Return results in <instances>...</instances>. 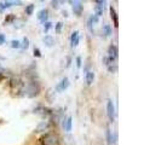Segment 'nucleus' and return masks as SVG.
Wrapping results in <instances>:
<instances>
[{"label": "nucleus", "mask_w": 161, "mask_h": 145, "mask_svg": "<svg viewBox=\"0 0 161 145\" xmlns=\"http://www.w3.org/2000/svg\"><path fill=\"white\" fill-rule=\"evenodd\" d=\"M12 47H20V42L17 41V40H13L12 41V45H11Z\"/></svg>", "instance_id": "nucleus-16"}, {"label": "nucleus", "mask_w": 161, "mask_h": 145, "mask_svg": "<svg viewBox=\"0 0 161 145\" xmlns=\"http://www.w3.org/2000/svg\"><path fill=\"white\" fill-rule=\"evenodd\" d=\"M68 86H69V80H68L67 78H64V79H63L58 85H57V87H56V88H57V91H59V92H61V91L65 89Z\"/></svg>", "instance_id": "nucleus-3"}, {"label": "nucleus", "mask_w": 161, "mask_h": 145, "mask_svg": "<svg viewBox=\"0 0 161 145\" xmlns=\"http://www.w3.org/2000/svg\"><path fill=\"white\" fill-rule=\"evenodd\" d=\"M61 29H62V23H57V26H56V31L59 33Z\"/></svg>", "instance_id": "nucleus-17"}, {"label": "nucleus", "mask_w": 161, "mask_h": 145, "mask_svg": "<svg viewBox=\"0 0 161 145\" xmlns=\"http://www.w3.org/2000/svg\"><path fill=\"white\" fill-rule=\"evenodd\" d=\"M103 30H104V33H105L107 36H109L110 33H112V31H110V26H108V24H105V26L103 27Z\"/></svg>", "instance_id": "nucleus-13"}, {"label": "nucleus", "mask_w": 161, "mask_h": 145, "mask_svg": "<svg viewBox=\"0 0 161 145\" xmlns=\"http://www.w3.org/2000/svg\"><path fill=\"white\" fill-rule=\"evenodd\" d=\"M108 53H109V58L112 61H115L118 58V47L115 45H112L108 50Z\"/></svg>", "instance_id": "nucleus-2"}, {"label": "nucleus", "mask_w": 161, "mask_h": 145, "mask_svg": "<svg viewBox=\"0 0 161 145\" xmlns=\"http://www.w3.org/2000/svg\"><path fill=\"white\" fill-rule=\"evenodd\" d=\"M79 44V33L74 31L71 35V46H76Z\"/></svg>", "instance_id": "nucleus-6"}, {"label": "nucleus", "mask_w": 161, "mask_h": 145, "mask_svg": "<svg viewBox=\"0 0 161 145\" xmlns=\"http://www.w3.org/2000/svg\"><path fill=\"white\" fill-rule=\"evenodd\" d=\"M33 10H34V5H28L26 7V13L27 15H32L33 13Z\"/></svg>", "instance_id": "nucleus-14"}, {"label": "nucleus", "mask_w": 161, "mask_h": 145, "mask_svg": "<svg viewBox=\"0 0 161 145\" xmlns=\"http://www.w3.org/2000/svg\"><path fill=\"white\" fill-rule=\"evenodd\" d=\"M110 15H112V18H113V20H114V26L115 27H118L119 24V22H118V16H116V12H115V10H114V7L112 6L110 7Z\"/></svg>", "instance_id": "nucleus-9"}, {"label": "nucleus", "mask_w": 161, "mask_h": 145, "mask_svg": "<svg viewBox=\"0 0 161 145\" xmlns=\"http://www.w3.org/2000/svg\"><path fill=\"white\" fill-rule=\"evenodd\" d=\"M45 24H46V27H45V31H47V30L51 28V23H48V22H47V23H45Z\"/></svg>", "instance_id": "nucleus-20"}, {"label": "nucleus", "mask_w": 161, "mask_h": 145, "mask_svg": "<svg viewBox=\"0 0 161 145\" xmlns=\"http://www.w3.org/2000/svg\"><path fill=\"white\" fill-rule=\"evenodd\" d=\"M34 54H35L37 57H40V51H39L38 48H34Z\"/></svg>", "instance_id": "nucleus-18"}, {"label": "nucleus", "mask_w": 161, "mask_h": 145, "mask_svg": "<svg viewBox=\"0 0 161 145\" xmlns=\"http://www.w3.org/2000/svg\"><path fill=\"white\" fill-rule=\"evenodd\" d=\"M23 42H24V44H23V47H24V48H28V46H29V41H28V39H27V38H24Z\"/></svg>", "instance_id": "nucleus-15"}, {"label": "nucleus", "mask_w": 161, "mask_h": 145, "mask_svg": "<svg viewBox=\"0 0 161 145\" xmlns=\"http://www.w3.org/2000/svg\"><path fill=\"white\" fill-rule=\"evenodd\" d=\"M44 42H45L47 46H52V44H53V39L51 38V36H46V38L44 39Z\"/></svg>", "instance_id": "nucleus-11"}, {"label": "nucleus", "mask_w": 161, "mask_h": 145, "mask_svg": "<svg viewBox=\"0 0 161 145\" xmlns=\"http://www.w3.org/2000/svg\"><path fill=\"white\" fill-rule=\"evenodd\" d=\"M52 6L53 7H57V0H52Z\"/></svg>", "instance_id": "nucleus-22"}, {"label": "nucleus", "mask_w": 161, "mask_h": 145, "mask_svg": "<svg viewBox=\"0 0 161 145\" xmlns=\"http://www.w3.org/2000/svg\"><path fill=\"white\" fill-rule=\"evenodd\" d=\"M107 140H108V144L112 145V131L108 128L107 129Z\"/></svg>", "instance_id": "nucleus-12"}, {"label": "nucleus", "mask_w": 161, "mask_h": 145, "mask_svg": "<svg viewBox=\"0 0 161 145\" xmlns=\"http://www.w3.org/2000/svg\"><path fill=\"white\" fill-rule=\"evenodd\" d=\"M4 39H5V38H4V35H3V34H0V44H3V42H4Z\"/></svg>", "instance_id": "nucleus-21"}, {"label": "nucleus", "mask_w": 161, "mask_h": 145, "mask_svg": "<svg viewBox=\"0 0 161 145\" xmlns=\"http://www.w3.org/2000/svg\"><path fill=\"white\" fill-rule=\"evenodd\" d=\"M38 18L41 21V22H45L46 18H47V10H41L38 15Z\"/></svg>", "instance_id": "nucleus-8"}, {"label": "nucleus", "mask_w": 161, "mask_h": 145, "mask_svg": "<svg viewBox=\"0 0 161 145\" xmlns=\"http://www.w3.org/2000/svg\"><path fill=\"white\" fill-rule=\"evenodd\" d=\"M107 114H108V117L112 122H114L115 120V106H114V103L112 100H108V103H107Z\"/></svg>", "instance_id": "nucleus-1"}, {"label": "nucleus", "mask_w": 161, "mask_h": 145, "mask_svg": "<svg viewBox=\"0 0 161 145\" xmlns=\"http://www.w3.org/2000/svg\"><path fill=\"white\" fill-rule=\"evenodd\" d=\"M76 65H78L79 68L81 67V58H80V57H78V58H76Z\"/></svg>", "instance_id": "nucleus-19"}, {"label": "nucleus", "mask_w": 161, "mask_h": 145, "mask_svg": "<svg viewBox=\"0 0 161 145\" xmlns=\"http://www.w3.org/2000/svg\"><path fill=\"white\" fill-rule=\"evenodd\" d=\"M63 127L67 132L71 131V117H68L65 121H63Z\"/></svg>", "instance_id": "nucleus-5"}, {"label": "nucleus", "mask_w": 161, "mask_h": 145, "mask_svg": "<svg viewBox=\"0 0 161 145\" xmlns=\"http://www.w3.org/2000/svg\"><path fill=\"white\" fill-rule=\"evenodd\" d=\"M81 9H82V6H81V4H80L79 1H78V3H75V4H74V6H73L74 12H75V13H78V15L81 12Z\"/></svg>", "instance_id": "nucleus-10"}, {"label": "nucleus", "mask_w": 161, "mask_h": 145, "mask_svg": "<svg viewBox=\"0 0 161 145\" xmlns=\"http://www.w3.org/2000/svg\"><path fill=\"white\" fill-rule=\"evenodd\" d=\"M95 80V74H93V71H88L87 74H86V82L87 85H91Z\"/></svg>", "instance_id": "nucleus-7"}, {"label": "nucleus", "mask_w": 161, "mask_h": 145, "mask_svg": "<svg viewBox=\"0 0 161 145\" xmlns=\"http://www.w3.org/2000/svg\"><path fill=\"white\" fill-rule=\"evenodd\" d=\"M56 144H57V137L51 134L45 138V145H56Z\"/></svg>", "instance_id": "nucleus-4"}]
</instances>
